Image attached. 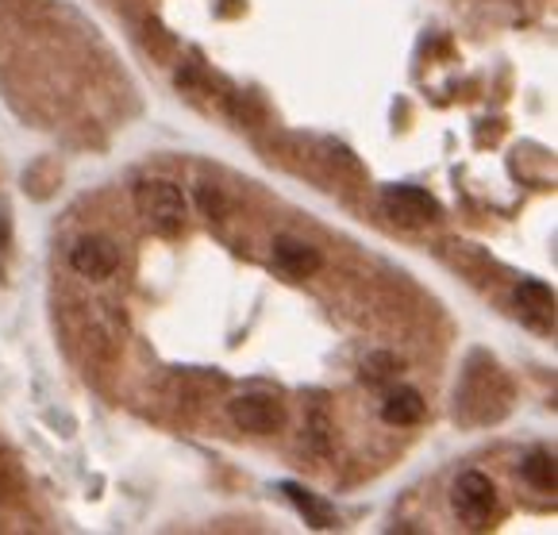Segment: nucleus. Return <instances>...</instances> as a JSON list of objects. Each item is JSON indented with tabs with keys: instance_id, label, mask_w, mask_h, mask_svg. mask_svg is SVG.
<instances>
[{
	"instance_id": "obj_11",
	"label": "nucleus",
	"mask_w": 558,
	"mask_h": 535,
	"mask_svg": "<svg viewBox=\"0 0 558 535\" xmlns=\"http://www.w3.org/2000/svg\"><path fill=\"white\" fill-rule=\"evenodd\" d=\"M397 370H401V363H397L393 354H369L366 363H362V378H366L369 386H381V381H389Z\"/></svg>"
},
{
	"instance_id": "obj_10",
	"label": "nucleus",
	"mask_w": 558,
	"mask_h": 535,
	"mask_svg": "<svg viewBox=\"0 0 558 535\" xmlns=\"http://www.w3.org/2000/svg\"><path fill=\"white\" fill-rule=\"evenodd\" d=\"M517 305L524 308L527 316L550 320V316H555V293H550V285H543V281H520Z\"/></svg>"
},
{
	"instance_id": "obj_8",
	"label": "nucleus",
	"mask_w": 558,
	"mask_h": 535,
	"mask_svg": "<svg viewBox=\"0 0 558 535\" xmlns=\"http://www.w3.org/2000/svg\"><path fill=\"white\" fill-rule=\"evenodd\" d=\"M381 421L393 424V428H412V424L424 421V397L416 389H393L381 401Z\"/></svg>"
},
{
	"instance_id": "obj_2",
	"label": "nucleus",
	"mask_w": 558,
	"mask_h": 535,
	"mask_svg": "<svg viewBox=\"0 0 558 535\" xmlns=\"http://www.w3.org/2000/svg\"><path fill=\"white\" fill-rule=\"evenodd\" d=\"M451 509L459 512L462 524L489 527V520L497 516V486L485 478L482 470H466L451 486Z\"/></svg>"
},
{
	"instance_id": "obj_9",
	"label": "nucleus",
	"mask_w": 558,
	"mask_h": 535,
	"mask_svg": "<svg viewBox=\"0 0 558 535\" xmlns=\"http://www.w3.org/2000/svg\"><path fill=\"white\" fill-rule=\"evenodd\" d=\"M520 478L527 482L539 494H555L558 489V474H555V454L550 451H532L520 462Z\"/></svg>"
},
{
	"instance_id": "obj_1",
	"label": "nucleus",
	"mask_w": 558,
	"mask_h": 535,
	"mask_svg": "<svg viewBox=\"0 0 558 535\" xmlns=\"http://www.w3.org/2000/svg\"><path fill=\"white\" fill-rule=\"evenodd\" d=\"M135 208H140L143 223H147L155 235H181L185 228V197L173 182H162V178H150V182H140L135 190Z\"/></svg>"
},
{
	"instance_id": "obj_3",
	"label": "nucleus",
	"mask_w": 558,
	"mask_h": 535,
	"mask_svg": "<svg viewBox=\"0 0 558 535\" xmlns=\"http://www.w3.org/2000/svg\"><path fill=\"white\" fill-rule=\"evenodd\" d=\"M381 205L401 228H427L439 220V200L420 185H386Z\"/></svg>"
},
{
	"instance_id": "obj_7",
	"label": "nucleus",
	"mask_w": 558,
	"mask_h": 535,
	"mask_svg": "<svg viewBox=\"0 0 558 535\" xmlns=\"http://www.w3.org/2000/svg\"><path fill=\"white\" fill-rule=\"evenodd\" d=\"M281 494L293 501V509L304 516V524H313V527H336V509H331L324 497H316L313 489H304V486H296V482H281Z\"/></svg>"
},
{
	"instance_id": "obj_5",
	"label": "nucleus",
	"mask_w": 558,
	"mask_h": 535,
	"mask_svg": "<svg viewBox=\"0 0 558 535\" xmlns=\"http://www.w3.org/2000/svg\"><path fill=\"white\" fill-rule=\"evenodd\" d=\"M70 266H74L82 278L105 281V278H112L116 266H120V251H116V243L105 240V235H85V240H77V247L70 251Z\"/></svg>"
},
{
	"instance_id": "obj_4",
	"label": "nucleus",
	"mask_w": 558,
	"mask_h": 535,
	"mask_svg": "<svg viewBox=\"0 0 558 535\" xmlns=\"http://www.w3.org/2000/svg\"><path fill=\"white\" fill-rule=\"evenodd\" d=\"M231 424L251 436H270L286 424V404L270 393H243L231 401Z\"/></svg>"
},
{
	"instance_id": "obj_6",
	"label": "nucleus",
	"mask_w": 558,
	"mask_h": 535,
	"mask_svg": "<svg viewBox=\"0 0 558 535\" xmlns=\"http://www.w3.org/2000/svg\"><path fill=\"white\" fill-rule=\"evenodd\" d=\"M274 266H278L286 278H313L316 270L324 266V255L313 247V243L304 240H293V235H281L278 243H274Z\"/></svg>"
},
{
	"instance_id": "obj_12",
	"label": "nucleus",
	"mask_w": 558,
	"mask_h": 535,
	"mask_svg": "<svg viewBox=\"0 0 558 535\" xmlns=\"http://www.w3.org/2000/svg\"><path fill=\"white\" fill-rule=\"evenodd\" d=\"M0 240H9V220L0 216Z\"/></svg>"
}]
</instances>
